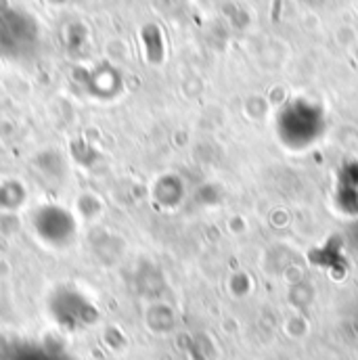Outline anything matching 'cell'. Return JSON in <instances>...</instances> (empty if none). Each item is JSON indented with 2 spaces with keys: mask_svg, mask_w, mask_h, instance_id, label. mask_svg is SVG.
I'll return each mask as SVG.
<instances>
[{
  "mask_svg": "<svg viewBox=\"0 0 358 360\" xmlns=\"http://www.w3.org/2000/svg\"><path fill=\"white\" fill-rule=\"evenodd\" d=\"M335 199L340 210L348 216H358V162H350L340 170Z\"/></svg>",
  "mask_w": 358,
  "mask_h": 360,
  "instance_id": "obj_2",
  "label": "cell"
},
{
  "mask_svg": "<svg viewBox=\"0 0 358 360\" xmlns=\"http://www.w3.org/2000/svg\"><path fill=\"white\" fill-rule=\"evenodd\" d=\"M276 136L293 151H304L317 145L327 128V117L321 105L308 98H293L285 103L276 115Z\"/></svg>",
  "mask_w": 358,
  "mask_h": 360,
  "instance_id": "obj_1",
  "label": "cell"
}]
</instances>
